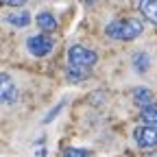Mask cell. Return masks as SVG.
<instances>
[{
  "label": "cell",
  "mask_w": 157,
  "mask_h": 157,
  "mask_svg": "<svg viewBox=\"0 0 157 157\" xmlns=\"http://www.w3.org/2000/svg\"><path fill=\"white\" fill-rule=\"evenodd\" d=\"M144 31V24L140 20H133V17H122V20H113V22L107 24L105 33L111 39H120V42H131V39L140 37Z\"/></svg>",
  "instance_id": "cell-1"
},
{
  "label": "cell",
  "mask_w": 157,
  "mask_h": 157,
  "mask_svg": "<svg viewBox=\"0 0 157 157\" xmlns=\"http://www.w3.org/2000/svg\"><path fill=\"white\" fill-rule=\"evenodd\" d=\"M26 2L29 0H0V5H5V7H22Z\"/></svg>",
  "instance_id": "cell-14"
},
{
  "label": "cell",
  "mask_w": 157,
  "mask_h": 157,
  "mask_svg": "<svg viewBox=\"0 0 157 157\" xmlns=\"http://www.w3.org/2000/svg\"><path fill=\"white\" fill-rule=\"evenodd\" d=\"M35 22H37V26H39V29L46 31V33H52V31L57 29V20H55V15H52V13H48V11L37 13Z\"/></svg>",
  "instance_id": "cell-8"
},
{
  "label": "cell",
  "mask_w": 157,
  "mask_h": 157,
  "mask_svg": "<svg viewBox=\"0 0 157 157\" xmlns=\"http://www.w3.org/2000/svg\"><path fill=\"white\" fill-rule=\"evenodd\" d=\"M146 157H157V153H153V155H146Z\"/></svg>",
  "instance_id": "cell-17"
},
{
  "label": "cell",
  "mask_w": 157,
  "mask_h": 157,
  "mask_svg": "<svg viewBox=\"0 0 157 157\" xmlns=\"http://www.w3.org/2000/svg\"><path fill=\"white\" fill-rule=\"evenodd\" d=\"M133 140L140 148H153L157 146V127L144 124V127H137L133 131Z\"/></svg>",
  "instance_id": "cell-4"
},
{
  "label": "cell",
  "mask_w": 157,
  "mask_h": 157,
  "mask_svg": "<svg viewBox=\"0 0 157 157\" xmlns=\"http://www.w3.org/2000/svg\"><path fill=\"white\" fill-rule=\"evenodd\" d=\"M148 66H151V59H148L146 52H135L133 55V68H135L137 74H144L148 70Z\"/></svg>",
  "instance_id": "cell-10"
},
{
  "label": "cell",
  "mask_w": 157,
  "mask_h": 157,
  "mask_svg": "<svg viewBox=\"0 0 157 157\" xmlns=\"http://www.w3.org/2000/svg\"><path fill=\"white\" fill-rule=\"evenodd\" d=\"M140 118H142V120H144L146 124H151V127H157V105H151V107L142 109Z\"/></svg>",
  "instance_id": "cell-11"
},
{
  "label": "cell",
  "mask_w": 157,
  "mask_h": 157,
  "mask_svg": "<svg viewBox=\"0 0 157 157\" xmlns=\"http://www.w3.org/2000/svg\"><path fill=\"white\" fill-rule=\"evenodd\" d=\"M17 98V87L7 72H0V105H13Z\"/></svg>",
  "instance_id": "cell-5"
},
{
  "label": "cell",
  "mask_w": 157,
  "mask_h": 157,
  "mask_svg": "<svg viewBox=\"0 0 157 157\" xmlns=\"http://www.w3.org/2000/svg\"><path fill=\"white\" fill-rule=\"evenodd\" d=\"M133 101H135V105H140L142 109H146V107L153 105V92L146 90V87H135V92H133Z\"/></svg>",
  "instance_id": "cell-9"
},
{
  "label": "cell",
  "mask_w": 157,
  "mask_h": 157,
  "mask_svg": "<svg viewBox=\"0 0 157 157\" xmlns=\"http://www.w3.org/2000/svg\"><path fill=\"white\" fill-rule=\"evenodd\" d=\"M85 5H94V2H98V0H83Z\"/></svg>",
  "instance_id": "cell-16"
},
{
  "label": "cell",
  "mask_w": 157,
  "mask_h": 157,
  "mask_svg": "<svg viewBox=\"0 0 157 157\" xmlns=\"http://www.w3.org/2000/svg\"><path fill=\"white\" fill-rule=\"evenodd\" d=\"M96 61H98V55H96L92 48H85V46H81V44H74V46H70V50H68V66H70V68L90 70Z\"/></svg>",
  "instance_id": "cell-2"
},
{
  "label": "cell",
  "mask_w": 157,
  "mask_h": 157,
  "mask_svg": "<svg viewBox=\"0 0 157 157\" xmlns=\"http://www.w3.org/2000/svg\"><path fill=\"white\" fill-rule=\"evenodd\" d=\"M140 13L151 24H157V0H140Z\"/></svg>",
  "instance_id": "cell-7"
},
{
  "label": "cell",
  "mask_w": 157,
  "mask_h": 157,
  "mask_svg": "<svg viewBox=\"0 0 157 157\" xmlns=\"http://www.w3.org/2000/svg\"><path fill=\"white\" fill-rule=\"evenodd\" d=\"M61 107H63V103H59V105H57V107H55V109H52V111H50L46 118H44V122H50L52 118H55V113H59V109H61Z\"/></svg>",
  "instance_id": "cell-15"
},
{
  "label": "cell",
  "mask_w": 157,
  "mask_h": 157,
  "mask_svg": "<svg viewBox=\"0 0 157 157\" xmlns=\"http://www.w3.org/2000/svg\"><path fill=\"white\" fill-rule=\"evenodd\" d=\"M63 157H90V153L83 151V148H66Z\"/></svg>",
  "instance_id": "cell-13"
},
{
  "label": "cell",
  "mask_w": 157,
  "mask_h": 157,
  "mask_svg": "<svg viewBox=\"0 0 157 157\" xmlns=\"http://www.w3.org/2000/svg\"><path fill=\"white\" fill-rule=\"evenodd\" d=\"M5 20L11 24V26H17V29H24L31 24V13L26 11H13V13H7Z\"/></svg>",
  "instance_id": "cell-6"
},
{
  "label": "cell",
  "mask_w": 157,
  "mask_h": 157,
  "mask_svg": "<svg viewBox=\"0 0 157 157\" xmlns=\"http://www.w3.org/2000/svg\"><path fill=\"white\" fill-rule=\"evenodd\" d=\"M68 78L70 81H83V78H87L90 76V70H83V68H70L68 66Z\"/></svg>",
  "instance_id": "cell-12"
},
{
  "label": "cell",
  "mask_w": 157,
  "mask_h": 157,
  "mask_svg": "<svg viewBox=\"0 0 157 157\" xmlns=\"http://www.w3.org/2000/svg\"><path fill=\"white\" fill-rule=\"evenodd\" d=\"M52 39L48 37V35H31L29 39H26V48H29V52L31 55H35V57H46L50 50H52Z\"/></svg>",
  "instance_id": "cell-3"
}]
</instances>
